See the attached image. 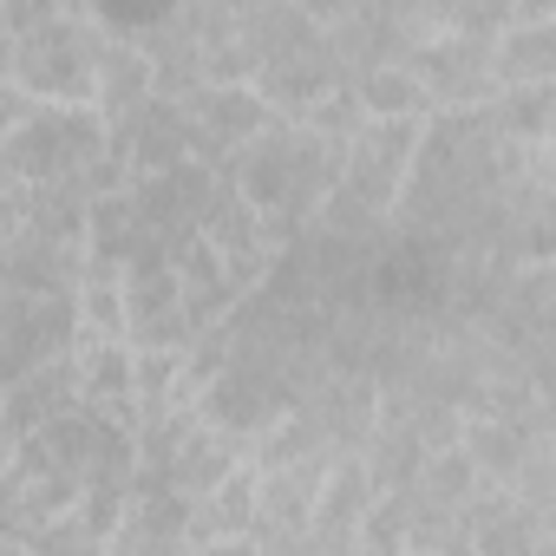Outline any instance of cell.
Wrapping results in <instances>:
<instances>
[{
	"label": "cell",
	"mask_w": 556,
	"mask_h": 556,
	"mask_svg": "<svg viewBox=\"0 0 556 556\" xmlns=\"http://www.w3.org/2000/svg\"><path fill=\"white\" fill-rule=\"evenodd\" d=\"M341 170H348V144L308 118H275L236 164H223V177L242 190V203L262 210L282 242L315 229V216L341 190Z\"/></svg>",
	"instance_id": "1"
},
{
	"label": "cell",
	"mask_w": 556,
	"mask_h": 556,
	"mask_svg": "<svg viewBox=\"0 0 556 556\" xmlns=\"http://www.w3.org/2000/svg\"><path fill=\"white\" fill-rule=\"evenodd\" d=\"M112 151V125L79 105H34L21 125H0V177L66 184Z\"/></svg>",
	"instance_id": "2"
},
{
	"label": "cell",
	"mask_w": 556,
	"mask_h": 556,
	"mask_svg": "<svg viewBox=\"0 0 556 556\" xmlns=\"http://www.w3.org/2000/svg\"><path fill=\"white\" fill-rule=\"evenodd\" d=\"M86 341V315L79 295H21L8 289L0 295V374L21 380L60 354H79Z\"/></svg>",
	"instance_id": "3"
},
{
	"label": "cell",
	"mask_w": 556,
	"mask_h": 556,
	"mask_svg": "<svg viewBox=\"0 0 556 556\" xmlns=\"http://www.w3.org/2000/svg\"><path fill=\"white\" fill-rule=\"evenodd\" d=\"M413 66H419V79H426V92H432L439 112H484V105L504 99L497 40H478V34H458V27H452V34L432 40Z\"/></svg>",
	"instance_id": "4"
},
{
	"label": "cell",
	"mask_w": 556,
	"mask_h": 556,
	"mask_svg": "<svg viewBox=\"0 0 556 556\" xmlns=\"http://www.w3.org/2000/svg\"><path fill=\"white\" fill-rule=\"evenodd\" d=\"M112 157H125L138 184L197 164V125H190V105H184V99H151V105H138L131 118L112 125Z\"/></svg>",
	"instance_id": "5"
},
{
	"label": "cell",
	"mask_w": 556,
	"mask_h": 556,
	"mask_svg": "<svg viewBox=\"0 0 556 556\" xmlns=\"http://www.w3.org/2000/svg\"><path fill=\"white\" fill-rule=\"evenodd\" d=\"M190 105V125H197V157L203 164H236L275 118H282V112H275L255 86H203L197 99H184Z\"/></svg>",
	"instance_id": "6"
},
{
	"label": "cell",
	"mask_w": 556,
	"mask_h": 556,
	"mask_svg": "<svg viewBox=\"0 0 556 556\" xmlns=\"http://www.w3.org/2000/svg\"><path fill=\"white\" fill-rule=\"evenodd\" d=\"M328 471L334 458H302V465H275L255 471V536L282 543V536H308L328 497Z\"/></svg>",
	"instance_id": "7"
},
{
	"label": "cell",
	"mask_w": 556,
	"mask_h": 556,
	"mask_svg": "<svg viewBox=\"0 0 556 556\" xmlns=\"http://www.w3.org/2000/svg\"><path fill=\"white\" fill-rule=\"evenodd\" d=\"M125 302H131V348L138 354L144 348H197L177 262H131L125 268Z\"/></svg>",
	"instance_id": "8"
},
{
	"label": "cell",
	"mask_w": 556,
	"mask_h": 556,
	"mask_svg": "<svg viewBox=\"0 0 556 556\" xmlns=\"http://www.w3.org/2000/svg\"><path fill=\"white\" fill-rule=\"evenodd\" d=\"M465 523H471V556H543V543L556 536V517L523 504L510 484H484L465 504Z\"/></svg>",
	"instance_id": "9"
},
{
	"label": "cell",
	"mask_w": 556,
	"mask_h": 556,
	"mask_svg": "<svg viewBox=\"0 0 556 556\" xmlns=\"http://www.w3.org/2000/svg\"><path fill=\"white\" fill-rule=\"evenodd\" d=\"M79 406H86L79 354H60V361L34 367V374H21V380H8V400H0V419H8V445L34 439L40 426L66 419V413H79Z\"/></svg>",
	"instance_id": "10"
},
{
	"label": "cell",
	"mask_w": 556,
	"mask_h": 556,
	"mask_svg": "<svg viewBox=\"0 0 556 556\" xmlns=\"http://www.w3.org/2000/svg\"><path fill=\"white\" fill-rule=\"evenodd\" d=\"M249 465V445L242 439H229L223 426H210V419H197L190 432H184V445L170 452V471H164V484L177 491V497H210V491H223L236 471Z\"/></svg>",
	"instance_id": "11"
},
{
	"label": "cell",
	"mask_w": 556,
	"mask_h": 556,
	"mask_svg": "<svg viewBox=\"0 0 556 556\" xmlns=\"http://www.w3.org/2000/svg\"><path fill=\"white\" fill-rule=\"evenodd\" d=\"M86 406H99L118 426H138V348L131 341H79Z\"/></svg>",
	"instance_id": "12"
},
{
	"label": "cell",
	"mask_w": 556,
	"mask_h": 556,
	"mask_svg": "<svg viewBox=\"0 0 556 556\" xmlns=\"http://www.w3.org/2000/svg\"><path fill=\"white\" fill-rule=\"evenodd\" d=\"M105 27V21H99ZM157 99V66H151V53L138 47V40H125V34H105V53H99V118L105 125H118V118H131L138 105H151Z\"/></svg>",
	"instance_id": "13"
},
{
	"label": "cell",
	"mask_w": 556,
	"mask_h": 556,
	"mask_svg": "<svg viewBox=\"0 0 556 556\" xmlns=\"http://www.w3.org/2000/svg\"><path fill=\"white\" fill-rule=\"evenodd\" d=\"M497 73L510 86H556V8H517V27L497 40Z\"/></svg>",
	"instance_id": "14"
},
{
	"label": "cell",
	"mask_w": 556,
	"mask_h": 556,
	"mask_svg": "<svg viewBox=\"0 0 556 556\" xmlns=\"http://www.w3.org/2000/svg\"><path fill=\"white\" fill-rule=\"evenodd\" d=\"M354 92H361L367 118H439V105H432V92H426V79H419L413 60H380V66H367V73L354 79Z\"/></svg>",
	"instance_id": "15"
},
{
	"label": "cell",
	"mask_w": 556,
	"mask_h": 556,
	"mask_svg": "<svg viewBox=\"0 0 556 556\" xmlns=\"http://www.w3.org/2000/svg\"><path fill=\"white\" fill-rule=\"evenodd\" d=\"M190 536L197 543H223V536H255V465H242L223 491L190 504Z\"/></svg>",
	"instance_id": "16"
},
{
	"label": "cell",
	"mask_w": 556,
	"mask_h": 556,
	"mask_svg": "<svg viewBox=\"0 0 556 556\" xmlns=\"http://www.w3.org/2000/svg\"><path fill=\"white\" fill-rule=\"evenodd\" d=\"M458 445L471 452V465L484 471V484H510L517 465H523L530 432H523L517 419H465V439H458Z\"/></svg>",
	"instance_id": "17"
},
{
	"label": "cell",
	"mask_w": 556,
	"mask_h": 556,
	"mask_svg": "<svg viewBox=\"0 0 556 556\" xmlns=\"http://www.w3.org/2000/svg\"><path fill=\"white\" fill-rule=\"evenodd\" d=\"M419 497H432L439 510H465L478 491H484V471L471 465V452L465 445H452V452H432L426 458V471H419V484H413Z\"/></svg>",
	"instance_id": "18"
},
{
	"label": "cell",
	"mask_w": 556,
	"mask_h": 556,
	"mask_svg": "<svg viewBox=\"0 0 556 556\" xmlns=\"http://www.w3.org/2000/svg\"><path fill=\"white\" fill-rule=\"evenodd\" d=\"M197 556H262L255 536H223V543H197Z\"/></svg>",
	"instance_id": "19"
},
{
	"label": "cell",
	"mask_w": 556,
	"mask_h": 556,
	"mask_svg": "<svg viewBox=\"0 0 556 556\" xmlns=\"http://www.w3.org/2000/svg\"><path fill=\"white\" fill-rule=\"evenodd\" d=\"M8 556H34V549H21V543H8Z\"/></svg>",
	"instance_id": "20"
}]
</instances>
